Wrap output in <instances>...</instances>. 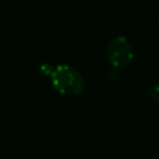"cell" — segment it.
Instances as JSON below:
<instances>
[{
    "instance_id": "cell-3",
    "label": "cell",
    "mask_w": 159,
    "mask_h": 159,
    "mask_svg": "<svg viewBox=\"0 0 159 159\" xmlns=\"http://www.w3.org/2000/svg\"><path fill=\"white\" fill-rule=\"evenodd\" d=\"M148 94H149V97H150V99L153 102H155V103L159 104V82H155V83H153L149 87Z\"/></svg>"
},
{
    "instance_id": "cell-1",
    "label": "cell",
    "mask_w": 159,
    "mask_h": 159,
    "mask_svg": "<svg viewBox=\"0 0 159 159\" xmlns=\"http://www.w3.org/2000/svg\"><path fill=\"white\" fill-rule=\"evenodd\" d=\"M40 71L50 78L52 87L62 96L76 97L84 91L86 82L83 76L70 65L51 66L48 63H42Z\"/></svg>"
},
{
    "instance_id": "cell-2",
    "label": "cell",
    "mask_w": 159,
    "mask_h": 159,
    "mask_svg": "<svg viewBox=\"0 0 159 159\" xmlns=\"http://www.w3.org/2000/svg\"><path fill=\"white\" fill-rule=\"evenodd\" d=\"M134 57V51L130 41L125 36L113 37L107 46V58L108 62L116 68L128 67Z\"/></svg>"
}]
</instances>
